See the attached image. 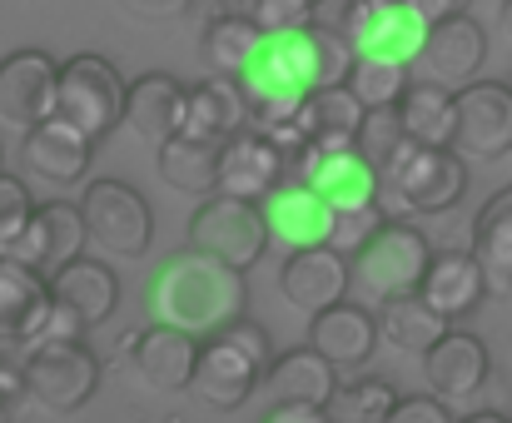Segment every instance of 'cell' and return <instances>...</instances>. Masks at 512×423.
<instances>
[{
  "instance_id": "8",
  "label": "cell",
  "mask_w": 512,
  "mask_h": 423,
  "mask_svg": "<svg viewBox=\"0 0 512 423\" xmlns=\"http://www.w3.org/2000/svg\"><path fill=\"white\" fill-rule=\"evenodd\" d=\"M85 214V234L95 249H105L110 259H140L155 239V214L145 205V195L135 185L120 180H95L80 200Z\"/></svg>"
},
{
  "instance_id": "26",
  "label": "cell",
  "mask_w": 512,
  "mask_h": 423,
  "mask_svg": "<svg viewBox=\"0 0 512 423\" xmlns=\"http://www.w3.org/2000/svg\"><path fill=\"white\" fill-rule=\"evenodd\" d=\"M264 389L274 394V404H319V409H329V399L339 389V364H329L314 344L289 349L284 359L269 364Z\"/></svg>"
},
{
  "instance_id": "48",
  "label": "cell",
  "mask_w": 512,
  "mask_h": 423,
  "mask_svg": "<svg viewBox=\"0 0 512 423\" xmlns=\"http://www.w3.org/2000/svg\"><path fill=\"white\" fill-rule=\"evenodd\" d=\"M309 5H319V0H309Z\"/></svg>"
},
{
  "instance_id": "22",
  "label": "cell",
  "mask_w": 512,
  "mask_h": 423,
  "mask_svg": "<svg viewBox=\"0 0 512 423\" xmlns=\"http://www.w3.org/2000/svg\"><path fill=\"white\" fill-rule=\"evenodd\" d=\"M249 125V105L234 75H204L199 85H189L184 100V135L194 140H214L224 145L229 135H239Z\"/></svg>"
},
{
  "instance_id": "44",
  "label": "cell",
  "mask_w": 512,
  "mask_h": 423,
  "mask_svg": "<svg viewBox=\"0 0 512 423\" xmlns=\"http://www.w3.org/2000/svg\"><path fill=\"white\" fill-rule=\"evenodd\" d=\"M428 25H438V20H453V15H463L468 10V0H408Z\"/></svg>"
},
{
  "instance_id": "40",
  "label": "cell",
  "mask_w": 512,
  "mask_h": 423,
  "mask_svg": "<svg viewBox=\"0 0 512 423\" xmlns=\"http://www.w3.org/2000/svg\"><path fill=\"white\" fill-rule=\"evenodd\" d=\"M388 423H458V419H448V404L438 394H418V399H398Z\"/></svg>"
},
{
  "instance_id": "30",
  "label": "cell",
  "mask_w": 512,
  "mask_h": 423,
  "mask_svg": "<svg viewBox=\"0 0 512 423\" xmlns=\"http://www.w3.org/2000/svg\"><path fill=\"white\" fill-rule=\"evenodd\" d=\"M378 334H383V344H393L398 354H428V349L448 334V319H443L423 294H403V299H388V304H383Z\"/></svg>"
},
{
  "instance_id": "17",
  "label": "cell",
  "mask_w": 512,
  "mask_h": 423,
  "mask_svg": "<svg viewBox=\"0 0 512 423\" xmlns=\"http://www.w3.org/2000/svg\"><path fill=\"white\" fill-rule=\"evenodd\" d=\"M418 60L428 65V75H433L438 85L463 90V85L478 80V70H483V60H488V35H483V25L463 10V15L438 20V25L428 30V45H423Z\"/></svg>"
},
{
  "instance_id": "49",
  "label": "cell",
  "mask_w": 512,
  "mask_h": 423,
  "mask_svg": "<svg viewBox=\"0 0 512 423\" xmlns=\"http://www.w3.org/2000/svg\"><path fill=\"white\" fill-rule=\"evenodd\" d=\"M0 349H5V344H0Z\"/></svg>"
},
{
  "instance_id": "7",
  "label": "cell",
  "mask_w": 512,
  "mask_h": 423,
  "mask_svg": "<svg viewBox=\"0 0 512 423\" xmlns=\"http://www.w3.org/2000/svg\"><path fill=\"white\" fill-rule=\"evenodd\" d=\"M60 120L85 130L95 145L125 120V80L105 55H75L60 65Z\"/></svg>"
},
{
  "instance_id": "12",
  "label": "cell",
  "mask_w": 512,
  "mask_h": 423,
  "mask_svg": "<svg viewBox=\"0 0 512 423\" xmlns=\"http://www.w3.org/2000/svg\"><path fill=\"white\" fill-rule=\"evenodd\" d=\"M85 244H90V234H85V214H80V205L50 200V205H35L25 234H20L15 249H10V259L25 264V269H35L40 279H50V274H60L70 259H80Z\"/></svg>"
},
{
  "instance_id": "46",
  "label": "cell",
  "mask_w": 512,
  "mask_h": 423,
  "mask_svg": "<svg viewBox=\"0 0 512 423\" xmlns=\"http://www.w3.org/2000/svg\"><path fill=\"white\" fill-rule=\"evenodd\" d=\"M458 423H512V419H503V414H468V419H458Z\"/></svg>"
},
{
  "instance_id": "39",
  "label": "cell",
  "mask_w": 512,
  "mask_h": 423,
  "mask_svg": "<svg viewBox=\"0 0 512 423\" xmlns=\"http://www.w3.org/2000/svg\"><path fill=\"white\" fill-rule=\"evenodd\" d=\"M60 339H85V319L50 294V304H45V314H40V324H35V334H30L25 349H35V344H60Z\"/></svg>"
},
{
  "instance_id": "47",
  "label": "cell",
  "mask_w": 512,
  "mask_h": 423,
  "mask_svg": "<svg viewBox=\"0 0 512 423\" xmlns=\"http://www.w3.org/2000/svg\"><path fill=\"white\" fill-rule=\"evenodd\" d=\"M503 35L512 40V0H503Z\"/></svg>"
},
{
  "instance_id": "33",
  "label": "cell",
  "mask_w": 512,
  "mask_h": 423,
  "mask_svg": "<svg viewBox=\"0 0 512 423\" xmlns=\"http://www.w3.org/2000/svg\"><path fill=\"white\" fill-rule=\"evenodd\" d=\"M408 65L403 60H383V55H353L348 70V90L358 95L363 110H398V100L408 95Z\"/></svg>"
},
{
  "instance_id": "29",
  "label": "cell",
  "mask_w": 512,
  "mask_h": 423,
  "mask_svg": "<svg viewBox=\"0 0 512 423\" xmlns=\"http://www.w3.org/2000/svg\"><path fill=\"white\" fill-rule=\"evenodd\" d=\"M219 150L224 145H214V140H194V135H170L165 145H160V175H165V185L179 190V195H199V200H209L214 190H219Z\"/></svg>"
},
{
  "instance_id": "3",
  "label": "cell",
  "mask_w": 512,
  "mask_h": 423,
  "mask_svg": "<svg viewBox=\"0 0 512 423\" xmlns=\"http://www.w3.org/2000/svg\"><path fill=\"white\" fill-rule=\"evenodd\" d=\"M428 264H433L428 239H423L413 224L388 219V224H383L358 254H348L353 294H358V304H388V299L418 294Z\"/></svg>"
},
{
  "instance_id": "27",
  "label": "cell",
  "mask_w": 512,
  "mask_h": 423,
  "mask_svg": "<svg viewBox=\"0 0 512 423\" xmlns=\"http://www.w3.org/2000/svg\"><path fill=\"white\" fill-rule=\"evenodd\" d=\"M363 105L348 85H329V90H314L299 110V130L309 140V150H353L358 145V130H363Z\"/></svg>"
},
{
  "instance_id": "5",
  "label": "cell",
  "mask_w": 512,
  "mask_h": 423,
  "mask_svg": "<svg viewBox=\"0 0 512 423\" xmlns=\"http://www.w3.org/2000/svg\"><path fill=\"white\" fill-rule=\"evenodd\" d=\"M25 369V394H35L55 414H75L95 399L100 389V359L90 354L85 339H60V344H35L20 359Z\"/></svg>"
},
{
  "instance_id": "43",
  "label": "cell",
  "mask_w": 512,
  "mask_h": 423,
  "mask_svg": "<svg viewBox=\"0 0 512 423\" xmlns=\"http://www.w3.org/2000/svg\"><path fill=\"white\" fill-rule=\"evenodd\" d=\"M15 394H25V369L10 359V349H0V404H10Z\"/></svg>"
},
{
  "instance_id": "1",
  "label": "cell",
  "mask_w": 512,
  "mask_h": 423,
  "mask_svg": "<svg viewBox=\"0 0 512 423\" xmlns=\"http://www.w3.org/2000/svg\"><path fill=\"white\" fill-rule=\"evenodd\" d=\"M244 304H249L244 269H234L204 249H179L150 279V319L184 329L194 339H209L224 324L244 319Z\"/></svg>"
},
{
  "instance_id": "18",
  "label": "cell",
  "mask_w": 512,
  "mask_h": 423,
  "mask_svg": "<svg viewBox=\"0 0 512 423\" xmlns=\"http://www.w3.org/2000/svg\"><path fill=\"white\" fill-rule=\"evenodd\" d=\"M199 344L194 334L184 329H170V324H150L130 339V354H135V369L150 389L160 394H179L194 384V369H199Z\"/></svg>"
},
{
  "instance_id": "20",
  "label": "cell",
  "mask_w": 512,
  "mask_h": 423,
  "mask_svg": "<svg viewBox=\"0 0 512 423\" xmlns=\"http://www.w3.org/2000/svg\"><path fill=\"white\" fill-rule=\"evenodd\" d=\"M309 344L329 364L358 369V364L373 359V349L383 344V334H378V319L368 314V304H343L339 299V304H329V309H319L309 319Z\"/></svg>"
},
{
  "instance_id": "45",
  "label": "cell",
  "mask_w": 512,
  "mask_h": 423,
  "mask_svg": "<svg viewBox=\"0 0 512 423\" xmlns=\"http://www.w3.org/2000/svg\"><path fill=\"white\" fill-rule=\"evenodd\" d=\"M219 5H224L219 15H249L254 10V0H219Z\"/></svg>"
},
{
  "instance_id": "37",
  "label": "cell",
  "mask_w": 512,
  "mask_h": 423,
  "mask_svg": "<svg viewBox=\"0 0 512 423\" xmlns=\"http://www.w3.org/2000/svg\"><path fill=\"white\" fill-rule=\"evenodd\" d=\"M254 25L264 35H279V30H304L314 25V5L309 0H254Z\"/></svg>"
},
{
  "instance_id": "13",
  "label": "cell",
  "mask_w": 512,
  "mask_h": 423,
  "mask_svg": "<svg viewBox=\"0 0 512 423\" xmlns=\"http://www.w3.org/2000/svg\"><path fill=\"white\" fill-rule=\"evenodd\" d=\"M309 190H319L339 214L348 210H368L383 195V175L378 165L353 145V150H304L299 170H294Z\"/></svg>"
},
{
  "instance_id": "15",
  "label": "cell",
  "mask_w": 512,
  "mask_h": 423,
  "mask_svg": "<svg viewBox=\"0 0 512 423\" xmlns=\"http://www.w3.org/2000/svg\"><path fill=\"white\" fill-rule=\"evenodd\" d=\"M279 289L294 309H304L309 319L329 304L348 299L353 289V274H348V254H339L334 244H314V249H294L284 259V274H279Z\"/></svg>"
},
{
  "instance_id": "41",
  "label": "cell",
  "mask_w": 512,
  "mask_h": 423,
  "mask_svg": "<svg viewBox=\"0 0 512 423\" xmlns=\"http://www.w3.org/2000/svg\"><path fill=\"white\" fill-rule=\"evenodd\" d=\"M130 15H140V20H174V15H184L194 0H120Z\"/></svg>"
},
{
  "instance_id": "9",
  "label": "cell",
  "mask_w": 512,
  "mask_h": 423,
  "mask_svg": "<svg viewBox=\"0 0 512 423\" xmlns=\"http://www.w3.org/2000/svg\"><path fill=\"white\" fill-rule=\"evenodd\" d=\"M60 110V65L45 50H15L0 60V120L35 130Z\"/></svg>"
},
{
  "instance_id": "14",
  "label": "cell",
  "mask_w": 512,
  "mask_h": 423,
  "mask_svg": "<svg viewBox=\"0 0 512 423\" xmlns=\"http://www.w3.org/2000/svg\"><path fill=\"white\" fill-rule=\"evenodd\" d=\"M259 210H264V224H269V244H279L289 254L294 249L329 244L334 239V224H339V210L319 190H309L304 180L279 185L269 200H259Z\"/></svg>"
},
{
  "instance_id": "4",
  "label": "cell",
  "mask_w": 512,
  "mask_h": 423,
  "mask_svg": "<svg viewBox=\"0 0 512 423\" xmlns=\"http://www.w3.org/2000/svg\"><path fill=\"white\" fill-rule=\"evenodd\" d=\"M378 175H383V190L398 200V210H413V214L453 210L463 200V190H468V165L448 145H413V140H403Z\"/></svg>"
},
{
  "instance_id": "16",
  "label": "cell",
  "mask_w": 512,
  "mask_h": 423,
  "mask_svg": "<svg viewBox=\"0 0 512 423\" xmlns=\"http://www.w3.org/2000/svg\"><path fill=\"white\" fill-rule=\"evenodd\" d=\"M20 160H25V170H30L35 180H45V185H75V180H85V170H90V160H95V140H90L85 130H75L70 120L55 115V120L25 130Z\"/></svg>"
},
{
  "instance_id": "35",
  "label": "cell",
  "mask_w": 512,
  "mask_h": 423,
  "mask_svg": "<svg viewBox=\"0 0 512 423\" xmlns=\"http://www.w3.org/2000/svg\"><path fill=\"white\" fill-rule=\"evenodd\" d=\"M408 135H403V120H398V110H368L363 115V130H358V150L383 170L388 165V155L403 145Z\"/></svg>"
},
{
  "instance_id": "2",
  "label": "cell",
  "mask_w": 512,
  "mask_h": 423,
  "mask_svg": "<svg viewBox=\"0 0 512 423\" xmlns=\"http://www.w3.org/2000/svg\"><path fill=\"white\" fill-rule=\"evenodd\" d=\"M269 364H274L269 334L254 319H234L199 344V369L189 389L214 409H239L254 399V389H264Z\"/></svg>"
},
{
  "instance_id": "38",
  "label": "cell",
  "mask_w": 512,
  "mask_h": 423,
  "mask_svg": "<svg viewBox=\"0 0 512 423\" xmlns=\"http://www.w3.org/2000/svg\"><path fill=\"white\" fill-rule=\"evenodd\" d=\"M383 224H388V214L378 210V205H368V210H348V214H339V224H334V239H329V244H334L339 254H358V249L383 229Z\"/></svg>"
},
{
  "instance_id": "11",
  "label": "cell",
  "mask_w": 512,
  "mask_h": 423,
  "mask_svg": "<svg viewBox=\"0 0 512 423\" xmlns=\"http://www.w3.org/2000/svg\"><path fill=\"white\" fill-rule=\"evenodd\" d=\"M289 170H294V160L264 130L244 125L219 150V190L214 195H234V200H254L259 205L289 180Z\"/></svg>"
},
{
  "instance_id": "25",
  "label": "cell",
  "mask_w": 512,
  "mask_h": 423,
  "mask_svg": "<svg viewBox=\"0 0 512 423\" xmlns=\"http://www.w3.org/2000/svg\"><path fill=\"white\" fill-rule=\"evenodd\" d=\"M45 304H50V284L35 269H25L10 254H0V344L5 349H25L30 344Z\"/></svg>"
},
{
  "instance_id": "6",
  "label": "cell",
  "mask_w": 512,
  "mask_h": 423,
  "mask_svg": "<svg viewBox=\"0 0 512 423\" xmlns=\"http://www.w3.org/2000/svg\"><path fill=\"white\" fill-rule=\"evenodd\" d=\"M189 249H204L234 269H254L269 249V224L254 200H234V195H209L199 210L189 214Z\"/></svg>"
},
{
  "instance_id": "23",
  "label": "cell",
  "mask_w": 512,
  "mask_h": 423,
  "mask_svg": "<svg viewBox=\"0 0 512 423\" xmlns=\"http://www.w3.org/2000/svg\"><path fill=\"white\" fill-rule=\"evenodd\" d=\"M418 294H423L448 324L463 319V314H473V309L483 304V294H488V279H483L478 254H463V249H453V254H433V264H428Z\"/></svg>"
},
{
  "instance_id": "10",
  "label": "cell",
  "mask_w": 512,
  "mask_h": 423,
  "mask_svg": "<svg viewBox=\"0 0 512 423\" xmlns=\"http://www.w3.org/2000/svg\"><path fill=\"white\" fill-rule=\"evenodd\" d=\"M453 150L463 160H503V155H512V85L473 80V85L458 90Z\"/></svg>"
},
{
  "instance_id": "24",
  "label": "cell",
  "mask_w": 512,
  "mask_h": 423,
  "mask_svg": "<svg viewBox=\"0 0 512 423\" xmlns=\"http://www.w3.org/2000/svg\"><path fill=\"white\" fill-rule=\"evenodd\" d=\"M50 284V294L65 304V309H75L80 319H85V329H95V324H105L110 314H115V304H120V279H115V269L110 264H100V259H70L60 274H50L45 279Z\"/></svg>"
},
{
  "instance_id": "36",
  "label": "cell",
  "mask_w": 512,
  "mask_h": 423,
  "mask_svg": "<svg viewBox=\"0 0 512 423\" xmlns=\"http://www.w3.org/2000/svg\"><path fill=\"white\" fill-rule=\"evenodd\" d=\"M30 214H35L30 190H25L15 175H0V254H10V249H15V239L25 234Z\"/></svg>"
},
{
  "instance_id": "34",
  "label": "cell",
  "mask_w": 512,
  "mask_h": 423,
  "mask_svg": "<svg viewBox=\"0 0 512 423\" xmlns=\"http://www.w3.org/2000/svg\"><path fill=\"white\" fill-rule=\"evenodd\" d=\"M398 404V394L383 384V379H353V384H339L334 399H329V423H388Z\"/></svg>"
},
{
  "instance_id": "21",
  "label": "cell",
  "mask_w": 512,
  "mask_h": 423,
  "mask_svg": "<svg viewBox=\"0 0 512 423\" xmlns=\"http://www.w3.org/2000/svg\"><path fill=\"white\" fill-rule=\"evenodd\" d=\"M184 100H189V85H179L165 70H150L125 85V125L140 140L165 145L170 135L184 130Z\"/></svg>"
},
{
  "instance_id": "28",
  "label": "cell",
  "mask_w": 512,
  "mask_h": 423,
  "mask_svg": "<svg viewBox=\"0 0 512 423\" xmlns=\"http://www.w3.org/2000/svg\"><path fill=\"white\" fill-rule=\"evenodd\" d=\"M398 120H403V135L413 145H448L453 150V135H458V90H448L438 80H418L398 100Z\"/></svg>"
},
{
  "instance_id": "19",
  "label": "cell",
  "mask_w": 512,
  "mask_h": 423,
  "mask_svg": "<svg viewBox=\"0 0 512 423\" xmlns=\"http://www.w3.org/2000/svg\"><path fill=\"white\" fill-rule=\"evenodd\" d=\"M423 369H428V389L443 399V404H458V399H473L483 384H488V344L478 334H463V329H448L428 354H423Z\"/></svg>"
},
{
  "instance_id": "31",
  "label": "cell",
  "mask_w": 512,
  "mask_h": 423,
  "mask_svg": "<svg viewBox=\"0 0 512 423\" xmlns=\"http://www.w3.org/2000/svg\"><path fill=\"white\" fill-rule=\"evenodd\" d=\"M473 254L483 264V279H488V294H503L512 289V190L493 195L478 224H473Z\"/></svg>"
},
{
  "instance_id": "42",
  "label": "cell",
  "mask_w": 512,
  "mask_h": 423,
  "mask_svg": "<svg viewBox=\"0 0 512 423\" xmlns=\"http://www.w3.org/2000/svg\"><path fill=\"white\" fill-rule=\"evenodd\" d=\"M264 423H329V414L319 404H274Z\"/></svg>"
},
{
  "instance_id": "32",
  "label": "cell",
  "mask_w": 512,
  "mask_h": 423,
  "mask_svg": "<svg viewBox=\"0 0 512 423\" xmlns=\"http://www.w3.org/2000/svg\"><path fill=\"white\" fill-rule=\"evenodd\" d=\"M264 30L254 25V15H214L204 30V65L209 75H244V65L259 55Z\"/></svg>"
}]
</instances>
